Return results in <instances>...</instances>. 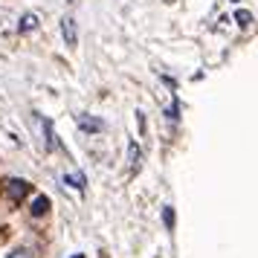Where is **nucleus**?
<instances>
[{
    "instance_id": "nucleus-1",
    "label": "nucleus",
    "mask_w": 258,
    "mask_h": 258,
    "mask_svg": "<svg viewBox=\"0 0 258 258\" xmlns=\"http://www.w3.org/2000/svg\"><path fill=\"white\" fill-rule=\"evenodd\" d=\"M29 188H32V186H29L26 180H21V177H12V180L6 183V195H9V200H12V203H21V200L29 195Z\"/></svg>"
},
{
    "instance_id": "nucleus-2",
    "label": "nucleus",
    "mask_w": 258,
    "mask_h": 258,
    "mask_svg": "<svg viewBox=\"0 0 258 258\" xmlns=\"http://www.w3.org/2000/svg\"><path fill=\"white\" fill-rule=\"evenodd\" d=\"M61 35H64V41H67V47H76L79 44V29H76V18H64L61 21Z\"/></svg>"
},
{
    "instance_id": "nucleus-3",
    "label": "nucleus",
    "mask_w": 258,
    "mask_h": 258,
    "mask_svg": "<svg viewBox=\"0 0 258 258\" xmlns=\"http://www.w3.org/2000/svg\"><path fill=\"white\" fill-rule=\"evenodd\" d=\"M29 212H32L35 218H44V215L49 212V198H47V195H38V198L32 200V209H29Z\"/></svg>"
},
{
    "instance_id": "nucleus-4",
    "label": "nucleus",
    "mask_w": 258,
    "mask_h": 258,
    "mask_svg": "<svg viewBox=\"0 0 258 258\" xmlns=\"http://www.w3.org/2000/svg\"><path fill=\"white\" fill-rule=\"evenodd\" d=\"M79 128L84 131V134H96V131H102V122L93 116H79Z\"/></svg>"
},
{
    "instance_id": "nucleus-5",
    "label": "nucleus",
    "mask_w": 258,
    "mask_h": 258,
    "mask_svg": "<svg viewBox=\"0 0 258 258\" xmlns=\"http://www.w3.org/2000/svg\"><path fill=\"white\" fill-rule=\"evenodd\" d=\"M128 163H131V171L140 168V145H137L134 140L128 142Z\"/></svg>"
},
{
    "instance_id": "nucleus-6",
    "label": "nucleus",
    "mask_w": 258,
    "mask_h": 258,
    "mask_svg": "<svg viewBox=\"0 0 258 258\" xmlns=\"http://www.w3.org/2000/svg\"><path fill=\"white\" fill-rule=\"evenodd\" d=\"M35 26H38V15H24L21 24H18V29H21V32H32Z\"/></svg>"
},
{
    "instance_id": "nucleus-7",
    "label": "nucleus",
    "mask_w": 258,
    "mask_h": 258,
    "mask_svg": "<svg viewBox=\"0 0 258 258\" xmlns=\"http://www.w3.org/2000/svg\"><path fill=\"white\" fill-rule=\"evenodd\" d=\"M163 223H165V229H168V232L174 229L177 218H174V209H171V206H163Z\"/></svg>"
},
{
    "instance_id": "nucleus-8",
    "label": "nucleus",
    "mask_w": 258,
    "mask_h": 258,
    "mask_svg": "<svg viewBox=\"0 0 258 258\" xmlns=\"http://www.w3.org/2000/svg\"><path fill=\"white\" fill-rule=\"evenodd\" d=\"M41 125H44V137H47V148L52 151V148H55V134H52V125H49V119H44Z\"/></svg>"
},
{
    "instance_id": "nucleus-9",
    "label": "nucleus",
    "mask_w": 258,
    "mask_h": 258,
    "mask_svg": "<svg viewBox=\"0 0 258 258\" xmlns=\"http://www.w3.org/2000/svg\"><path fill=\"white\" fill-rule=\"evenodd\" d=\"M64 183H70L73 188H79V191H82V188H84V177L82 174H67V177H64Z\"/></svg>"
},
{
    "instance_id": "nucleus-10",
    "label": "nucleus",
    "mask_w": 258,
    "mask_h": 258,
    "mask_svg": "<svg viewBox=\"0 0 258 258\" xmlns=\"http://www.w3.org/2000/svg\"><path fill=\"white\" fill-rule=\"evenodd\" d=\"M235 21L241 26H246V24H252V15L246 12V9H238V12H235Z\"/></svg>"
},
{
    "instance_id": "nucleus-11",
    "label": "nucleus",
    "mask_w": 258,
    "mask_h": 258,
    "mask_svg": "<svg viewBox=\"0 0 258 258\" xmlns=\"http://www.w3.org/2000/svg\"><path fill=\"white\" fill-rule=\"evenodd\" d=\"M9 258H32L26 249H15V252H9Z\"/></svg>"
},
{
    "instance_id": "nucleus-12",
    "label": "nucleus",
    "mask_w": 258,
    "mask_h": 258,
    "mask_svg": "<svg viewBox=\"0 0 258 258\" xmlns=\"http://www.w3.org/2000/svg\"><path fill=\"white\" fill-rule=\"evenodd\" d=\"M137 122H140V131L145 134V113H142V110H137Z\"/></svg>"
},
{
    "instance_id": "nucleus-13",
    "label": "nucleus",
    "mask_w": 258,
    "mask_h": 258,
    "mask_svg": "<svg viewBox=\"0 0 258 258\" xmlns=\"http://www.w3.org/2000/svg\"><path fill=\"white\" fill-rule=\"evenodd\" d=\"M99 258H107V255H105V252H102V255H99Z\"/></svg>"
},
{
    "instance_id": "nucleus-14",
    "label": "nucleus",
    "mask_w": 258,
    "mask_h": 258,
    "mask_svg": "<svg viewBox=\"0 0 258 258\" xmlns=\"http://www.w3.org/2000/svg\"><path fill=\"white\" fill-rule=\"evenodd\" d=\"M232 3H241V0H232Z\"/></svg>"
},
{
    "instance_id": "nucleus-15",
    "label": "nucleus",
    "mask_w": 258,
    "mask_h": 258,
    "mask_svg": "<svg viewBox=\"0 0 258 258\" xmlns=\"http://www.w3.org/2000/svg\"><path fill=\"white\" fill-rule=\"evenodd\" d=\"M76 258H84V255H76Z\"/></svg>"
}]
</instances>
